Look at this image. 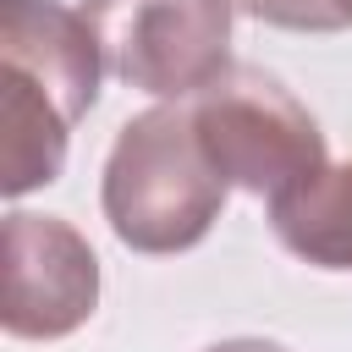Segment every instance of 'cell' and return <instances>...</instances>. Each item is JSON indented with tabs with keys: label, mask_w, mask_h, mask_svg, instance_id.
I'll use <instances>...</instances> for the list:
<instances>
[{
	"label": "cell",
	"mask_w": 352,
	"mask_h": 352,
	"mask_svg": "<svg viewBox=\"0 0 352 352\" xmlns=\"http://www.w3.org/2000/svg\"><path fill=\"white\" fill-rule=\"evenodd\" d=\"M99 302L94 248L55 214H6V292L0 324L22 341H60L88 324Z\"/></svg>",
	"instance_id": "cell-4"
},
{
	"label": "cell",
	"mask_w": 352,
	"mask_h": 352,
	"mask_svg": "<svg viewBox=\"0 0 352 352\" xmlns=\"http://www.w3.org/2000/svg\"><path fill=\"white\" fill-rule=\"evenodd\" d=\"M187 116L220 182L264 204L330 165L319 121L292 99V88H280L258 66H226L204 94L187 99Z\"/></svg>",
	"instance_id": "cell-2"
},
{
	"label": "cell",
	"mask_w": 352,
	"mask_h": 352,
	"mask_svg": "<svg viewBox=\"0 0 352 352\" xmlns=\"http://www.w3.org/2000/svg\"><path fill=\"white\" fill-rule=\"evenodd\" d=\"M209 352H286V346H275V341H220Z\"/></svg>",
	"instance_id": "cell-8"
},
{
	"label": "cell",
	"mask_w": 352,
	"mask_h": 352,
	"mask_svg": "<svg viewBox=\"0 0 352 352\" xmlns=\"http://www.w3.org/2000/svg\"><path fill=\"white\" fill-rule=\"evenodd\" d=\"M270 226L297 258L319 270H352V160L324 165L302 187L280 192L270 204Z\"/></svg>",
	"instance_id": "cell-6"
},
{
	"label": "cell",
	"mask_w": 352,
	"mask_h": 352,
	"mask_svg": "<svg viewBox=\"0 0 352 352\" xmlns=\"http://www.w3.org/2000/svg\"><path fill=\"white\" fill-rule=\"evenodd\" d=\"M104 66L154 99H192L231 66V0H82Z\"/></svg>",
	"instance_id": "cell-3"
},
{
	"label": "cell",
	"mask_w": 352,
	"mask_h": 352,
	"mask_svg": "<svg viewBox=\"0 0 352 352\" xmlns=\"http://www.w3.org/2000/svg\"><path fill=\"white\" fill-rule=\"evenodd\" d=\"M99 44L82 11L60 0H0V77L50 99L77 121L99 94Z\"/></svg>",
	"instance_id": "cell-5"
},
{
	"label": "cell",
	"mask_w": 352,
	"mask_h": 352,
	"mask_svg": "<svg viewBox=\"0 0 352 352\" xmlns=\"http://www.w3.org/2000/svg\"><path fill=\"white\" fill-rule=\"evenodd\" d=\"M253 22L270 28H297V33H336L352 28V0H231Z\"/></svg>",
	"instance_id": "cell-7"
},
{
	"label": "cell",
	"mask_w": 352,
	"mask_h": 352,
	"mask_svg": "<svg viewBox=\"0 0 352 352\" xmlns=\"http://www.w3.org/2000/svg\"><path fill=\"white\" fill-rule=\"evenodd\" d=\"M104 220L132 253H182L209 236L226 182L209 165L187 104L143 110L104 160Z\"/></svg>",
	"instance_id": "cell-1"
}]
</instances>
